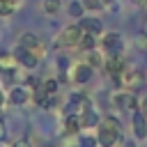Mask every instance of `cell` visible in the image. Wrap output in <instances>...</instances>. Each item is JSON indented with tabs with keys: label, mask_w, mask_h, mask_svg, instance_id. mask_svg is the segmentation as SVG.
Returning <instances> with one entry per match:
<instances>
[{
	"label": "cell",
	"mask_w": 147,
	"mask_h": 147,
	"mask_svg": "<svg viewBox=\"0 0 147 147\" xmlns=\"http://www.w3.org/2000/svg\"><path fill=\"white\" fill-rule=\"evenodd\" d=\"M67 11H69L71 18H83V16H85V7H83L80 0H74V2L67 7Z\"/></svg>",
	"instance_id": "obj_18"
},
{
	"label": "cell",
	"mask_w": 147,
	"mask_h": 147,
	"mask_svg": "<svg viewBox=\"0 0 147 147\" xmlns=\"http://www.w3.org/2000/svg\"><path fill=\"white\" fill-rule=\"evenodd\" d=\"M16 69H18V60H16V55H14V53H2V55H0V74H5V76H14Z\"/></svg>",
	"instance_id": "obj_13"
},
{
	"label": "cell",
	"mask_w": 147,
	"mask_h": 147,
	"mask_svg": "<svg viewBox=\"0 0 147 147\" xmlns=\"http://www.w3.org/2000/svg\"><path fill=\"white\" fill-rule=\"evenodd\" d=\"M28 99H30V92H28L23 85H14V87L7 92V101H9L11 106H23Z\"/></svg>",
	"instance_id": "obj_12"
},
{
	"label": "cell",
	"mask_w": 147,
	"mask_h": 147,
	"mask_svg": "<svg viewBox=\"0 0 147 147\" xmlns=\"http://www.w3.org/2000/svg\"><path fill=\"white\" fill-rule=\"evenodd\" d=\"M9 147H32V145H30V140H28V138H16Z\"/></svg>",
	"instance_id": "obj_24"
},
{
	"label": "cell",
	"mask_w": 147,
	"mask_h": 147,
	"mask_svg": "<svg viewBox=\"0 0 147 147\" xmlns=\"http://www.w3.org/2000/svg\"><path fill=\"white\" fill-rule=\"evenodd\" d=\"M18 44H21V46H25V48H28V51H30V53L39 60V62L46 57V51H48V48H46V44H44V41H41L34 32H23Z\"/></svg>",
	"instance_id": "obj_3"
},
{
	"label": "cell",
	"mask_w": 147,
	"mask_h": 147,
	"mask_svg": "<svg viewBox=\"0 0 147 147\" xmlns=\"http://www.w3.org/2000/svg\"><path fill=\"white\" fill-rule=\"evenodd\" d=\"M5 103H7V92L2 90V85H0V110L5 108Z\"/></svg>",
	"instance_id": "obj_25"
},
{
	"label": "cell",
	"mask_w": 147,
	"mask_h": 147,
	"mask_svg": "<svg viewBox=\"0 0 147 147\" xmlns=\"http://www.w3.org/2000/svg\"><path fill=\"white\" fill-rule=\"evenodd\" d=\"M23 0H0V18H9L18 7H21Z\"/></svg>",
	"instance_id": "obj_16"
},
{
	"label": "cell",
	"mask_w": 147,
	"mask_h": 147,
	"mask_svg": "<svg viewBox=\"0 0 147 147\" xmlns=\"http://www.w3.org/2000/svg\"><path fill=\"white\" fill-rule=\"evenodd\" d=\"M122 140V122L115 115L101 117V122L96 124V142L99 147H115Z\"/></svg>",
	"instance_id": "obj_1"
},
{
	"label": "cell",
	"mask_w": 147,
	"mask_h": 147,
	"mask_svg": "<svg viewBox=\"0 0 147 147\" xmlns=\"http://www.w3.org/2000/svg\"><path fill=\"white\" fill-rule=\"evenodd\" d=\"M131 122H133V133H136V138H138V140H145V138H147V115H145L140 108H136Z\"/></svg>",
	"instance_id": "obj_10"
},
{
	"label": "cell",
	"mask_w": 147,
	"mask_h": 147,
	"mask_svg": "<svg viewBox=\"0 0 147 147\" xmlns=\"http://www.w3.org/2000/svg\"><path fill=\"white\" fill-rule=\"evenodd\" d=\"M92 74H94V67H92V64H87V62H76V64L71 67V71H69V78H71L74 83H78V85H85V83L92 78Z\"/></svg>",
	"instance_id": "obj_7"
},
{
	"label": "cell",
	"mask_w": 147,
	"mask_h": 147,
	"mask_svg": "<svg viewBox=\"0 0 147 147\" xmlns=\"http://www.w3.org/2000/svg\"><path fill=\"white\" fill-rule=\"evenodd\" d=\"M115 80H117L124 90H129V92H136V90H140V87L145 85V76H142V74H138L136 69H129V67H126V69H124Z\"/></svg>",
	"instance_id": "obj_4"
},
{
	"label": "cell",
	"mask_w": 147,
	"mask_h": 147,
	"mask_svg": "<svg viewBox=\"0 0 147 147\" xmlns=\"http://www.w3.org/2000/svg\"><path fill=\"white\" fill-rule=\"evenodd\" d=\"M2 138H5V122L0 119V140H2Z\"/></svg>",
	"instance_id": "obj_27"
},
{
	"label": "cell",
	"mask_w": 147,
	"mask_h": 147,
	"mask_svg": "<svg viewBox=\"0 0 147 147\" xmlns=\"http://www.w3.org/2000/svg\"><path fill=\"white\" fill-rule=\"evenodd\" d=\"M14 55H16L18 64H21V67H25V69H34V67L39 64V60H37V57L25 48V46H21V44H18V48L14 51Z\"/></svg>",
	"instance_id": "obj_11"
},
{
	"label": "cell",
	"mask_w": 147,
	"mask_h": 147,
	"mask_svg": "<svg viewBox=\"0 0 147 147\" xmlns=\"http://www.w3.org/2000/svg\"><path fill=\"white\" fill-rule=\"evenodd\" d=\"M103 69L113 76V78H117L124 69H126V60H124V55L122 53H115V55H106V60H103Z\"/></svg>",
	"instance_id": "obj_8"
},
{
	"label": "cell",
	"mask_w": 147,
	"mask_h": 147,
	"mask_svg": "<svg viewBox=\"0 0 147 147\" xmlns=\"http://www.w3.org/2000/svg\"><path fill=\"white\" fill-rule=\"evenodd\" d=\"M80 2H83L85 11H92V14H99V11L106 9V2L103 0H80Z\"/></svg>",
	"instance_id": "obj_17"
},
{
	"label": "cell",
	"mask_w": 147,
	"mask_h": 147,
	"mask_svg": "<svg viewBox=\"0 0 147 147\" xmlns=\"http://www.w3.org/2000/svg\"><path fill=\"white\" fill-rule=\"evenodd\" d=\"M94 46H96V37H94V34H87V32H83L78 48H80V51H92Z\"/></svg>",
	"instance_id": "obj_19"
},
{
	"label": "cell",
	"mask_w": 147,
	"mask_h": 147,
	"mask_svg": "<svg viewBox=\"0 0 147 147\" xmlns=\"http://www.w3.org/2000/svg\"><path fill=\"white\" fill-rule=\"evenodd\" d=\"M41 87H44V92H46L48 96H53V94H57V80H53V78H48V80H44V83H41Z\"/></svg>",
	"instance_id": "obj_22"
},
{
	"label": "cell",
	"mask_w": 147,
	"mask_h": 147,
	"mask_svg": "<svg viewBox=\"0 0 147 147\" xmlns=\"http://www.w3.org/2000/svg\"><path fill=\"white\" fill-rule=\"evenodd\" d=\"M78 25H80V30L87 32V34H94V37H101V34H103V23H101V18H96V16H83Z\"/></svg>",
	"instance_id": "obj_9"
},
{
	"label": "cell",
	"mask_w": 147,
	"mask_h": 147,
	"mask_svg": "<svg viewBox=\"0 0 147 147\" xmlns=\"http://www.w3.org/2000/svg\"><path fill=\"white\" fill-rule=\"evenodd\" d=\"M142 2H147V0H142Z\"/></svg>",
	"instance_id": "obj_30"
},
{
	"label": "cell",
	"mask_w": 147,
	"mask_h": 147,
	"mask_svg": "<svg viewBox=\"0 0 147 147\" xmlns=\"http://www.w3.org/2000/svg\"><path fill=\"white\" fill-rule=\"evenodd\" d=\"M103 60H106V55H101L99 51H94V48L87 51V64H92L94 69L96 67H103Z\"/></svg>",
	"instance_id": "obj_20"
},
{
	"label": "cell",
	"mask_w": 147,
	"mask_h": 147,
	"mask_svg": "<svg viewBox=\"0 0 147 147\" xmlns=\"http://www.w3.org/2000/svg\"><path fill=\"white\" fill-rule=\"evenodd\" d=\"M145 28H147V25H145Z\"/></svg>",
	"instance_id": "obj_31"
},
{
	"label": "cell",
	"mask_w": 147,
	"mask_h": 147,
	"mask_svg": "<svg viewBox=\"0 0 147 147\" xmlns=\"http://www.w3.org/2000/svg\"><path fill=\"white\" fill-rule=\"evenodd\" d=\"M80 37H83V30H80V25H78V23H74V25H67V28L55 37L53 46H55V48H74V46L78 48Z\"/></svg>",
	"instance_id": "obj_2"
},
{
	"label": "cell",
	"mask_w": 147,
	"mask_h": 147,
	"mask_svg": "<svg viewBox=\"0 0 147 147\" xmlns=\"http://www.w3.org/2000/svg\"><path fill=\"white\" fill-rule=\"evenodd\" d=\"M124 147H138V145H136V142H126Z\"/></svg>",
	"instance_id": "obj_28"
},
{
	"label": "cell",
	"mask_w": 147,
	"mask_h": 147,
	"mask_svg": "<svg viewBox=\"0 0 147 147\" xmlns=\"http://www.w3.org/2000/svg\"><path fill=\"white\" fill-rule=\"evenodd\" d=\"M0 147H9V145H5V142H0Z\"/></svg>",
	"instance_id": "obj_29"
},
{
	"label": "cell",
	"mask_w": 147,
	"mask_h": 147,
	"mask_svg": "<svg viewBox=\"0 0 147 147\" xmlns=\"http://www.w3.org/2000/svg\"><path fill=\"white\" fill-rule=\"evenodd\" d=\"M96 145H99V142H96L94 136H85V133H83V136L78 138V147H96Z\"/></svg>",
	"instance_id": "obj_23"
},
{
	"label": "cell",
	"mask_w": 147,
	"mask_h": 147,
	"mask_svg": "<svg viewBox=\"0 0 147 147\" xmlns=\"http://www.w3.org/2000/svg\"><path fill=\"white\" fill-rule=\"evenodd\" d=\"M138 108H140V110L147 115V96H142V99H140V106H138Z\"/></svg>",
	"instance_id": "obj_26"
},
{
	"label": "cell",
	"mask_w": 147,
	"mask_h": 147,
	"mask_svg": "<svg viewBox=\"0 0 147 147\" xmlns=\"http://www.w3.org/2000/svg\"><path fill=\"white\" fill-rule=\"evenodd\" d=\"M113 103L117 110H136L140 106V99L136 96V92H129V90H122L113 96Z\"/></svg>",
	"instance_id": "obj_6"
},
{
	"label": "cell",
	"mask_w": 147,
	"mask_h": 147,
	"mask_svg": "<svg viewBox=\"0 0 147 147\" xmlns=\"http://www.w3.org/2000/svg\"><path fill=\"white\" fill-rule=\"evenodd\" d=\"M41 9H44V14L53 16V14H57V9H60V0H44Z\"/></svg>",
	"instance_id": "obj_21"
},
{
	"label": "cell",
	"mask_w": 147,
	"mask_h": 147,
	"mask_svg": "<svg viewBox=\"0 0 147 147\" xmlns=\"http://www.w3.org/2000/svg\"><path fill=\"white\" fill-rule=\"evenodd\" d=\"M80 129H83V124H80V117H78L76 113H69V115L64 117V133H69V136H76V133H80Z\"/></svg>",
	"instance_id": "obj_15"
},
{
	"label": "cell",
	"mask_w": 147,
	"mask_h": 147,
	"mask_svg": "<svg viewBox=\"0 0 147 147\" xmlns=\"http://www.w3.org/2000/svg\"><path fill=\"white\" fill-rule=\"evenodd\" d=\"M122 46H124V41H122V34L119 32H103L101 34V51L106 53V55H115V53H122Z\"/></svg>",
	"instance_id": "obj_5"
},
{
	"label": "cell",
	"mask_w": 147,
	"mask_h": 147,
	"mask_svg": "<svg viewBox=\"0 0 147 147\" xmlns=\"http://www.w3.org/2000/svg\"><path fill=\"white\" fill-rule=\"evenodd\" d=\"M78 117H80V124H83V129H90V126H96V124L101 122V117L96 115V110H94L92 106H87V108H85V110H83V113H80Z\"/></svg>",
	"instance_id": "obj_14"
}]
</instances>
